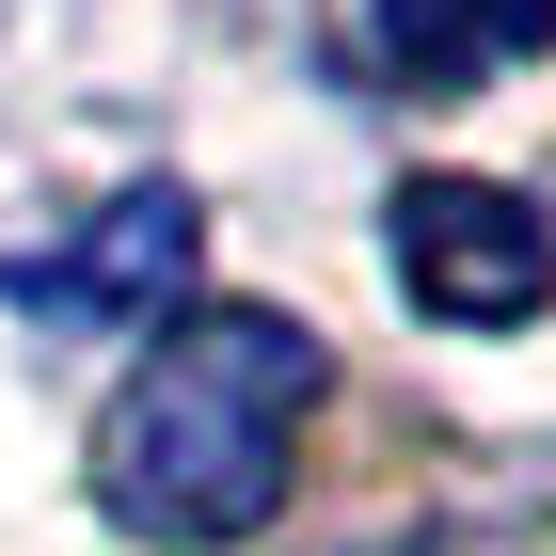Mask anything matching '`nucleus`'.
<instances>
[{"label":"nucleus","instance_id":"nucleus-3","mask_svg":"<svg viewBox=\"0 0 556 556\" xmlns=\"http://www.w3.org/2000/svg\"><path fill=\"white\" fill-rule=\"evenodd\" d=\"M191 191H112V207L80 223V239H48V255L0 270V302L33 318V334H143V318H175L191 302Z\"/></svg>","mask_w":556,"mask_h":556},{"label":"nucleus","instance_id":"nucleus-1","mask_svg":"<svg viewBox=\"0 0 556 556\" xmlns=\"http://www.w3.org/2000/svg\"><path fill=\"white\" fill-rule=\"evenodd\" d=\"M334 397V350L302 334L287 302H207V318H175L160 366L112 397L96 429V509L128 525V541H255L287 509V462H302V414Z\"/></svg>","mask_w":556,"mask_h":556},{"label":"nucleus","instance_id":"nucleus-4","mask_svg":"<svg viewBox=\"0 0 556 556\" xmlns=\"http://www.w3.org/2000/svg\"><path fill=\"white\" fill-rule=\"evenodd\" d=\"M556 0H366V64L382 96H477L493 64H541Z\"/></svg>","mask_w":556,"mask_h":556},{"label":"nucleus","instance_id":"nucleus-2","mask_svg":"<svg viewBox=\"0 0 556 556\" xmlns=\"http://www.w3.org/2000/svg\"><path fill=\"white\" fill-rule=\"evenodd\" d=\"M397 287L445 318V334H509L556 302V239L525 191L493 175H397Z\"/></svg>","mask_w":556,"mask_h":556}]
</instances>
